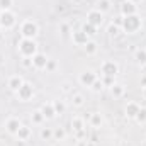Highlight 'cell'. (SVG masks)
Masks as SVG:
<instances>
[{"label": "cell", "instance_id": "cell-27", "mask_svg": "<svg viewBox=\"0 0 146 146\" xmlns=\"http://www.w3.org/2000/svg\"><path fill=\"white\" fill-rule=\"evenodd\" d=\"M73 104H75L76 107H80V106L83 104V95H82V94H75V95H73Z\"/></svg>", "mask_w": 146, "mask_h": 146}, {"label": "cell", "instance_id": "cell-4", "mask_svg": "<svg viewBox=\"0 0 146 146\" xmlns=\"http://www.w3.org/2000/svg\"><path fill=\"white\" fill-rule=\"evenodd\" d=\"M14 24H15V15L10 10H2V14H0V26L5 27V29H10Z\"/></svg>", "mask_w": 146, "mask_h": 146}, {"label": "cell", "instance_id": "cell-5", "mask_svg": "<svg viewBox=\"0 0 146 146\" xmlns=\"http://www.w3.org/2000/svg\"><path fill=\"white\" fill-rule=\"evenodd\" d=\"M87 22L92 24L94 27H99V26L104 22V15H102V12H99V10H90L88 15H87Z\"/></svg>", "mask_w": 146, "mask_h": 146}, {"label": "cell", "instance_id": "cell-18", "mask_svg": "<svg viewBox=\"0 0 146 146\" xmlns=\"http://www.w3.org/2000/svg\"><path fill=\"white\" fill-rule=\"evenodd\" d=\"M97 10L99 12H107L110 10V0H99V3H97Z\"/></svg>", "mask_w": 146, "mask_h": 146}, {"label": "cell", "instance_id": "cell-22", "mask_svg": "<svg viewBox=\"0 0 146 146\" xmlns=\"http://www.w3.org/2000/svg\"><path fill=\"white\" fill-rule=\"evenodd\" d=\"M90 122H92V126H94V127H99V126L102 124V115H100V114H92Z\"/></svg>", "mask_w": 146, "mask_h": 146}, {"label": "cell", "instance_id": "cell-40", "mask_svg": "<svg viewBox=\"0 0 146 146\" xmlns=\"http://www.w3.org/2000/svg\"><path fill=\"white\" fill-rule=\"evenodd\" d=\"M76 2H80V0H76Z\"/></svg>", "mask_w": 146, "mask_h": 146}, {"label": "cell", "instance_id": "cell-35", "mask_svg": "<svg viewBox=\"0 0 146 146\" xmlns=\"http://www.w3.org/2000/svg\"><path fill=\"white\" fill-rule=\"evenodd\" d=\"M61 31H63V34H68V33H70V27H68L66 24H63V26H61Z\"/></svg>", "mask_w": 146, "mask_h": 146}, {"label": "cell", "instance_id": "cell-33", "mask_svg": "<svg viewBox=\"0 0 146 146\" xmlns=\"http://www.w3.org/2000/svg\"><path fill=\"white\" fill-rule=\"evenodd\" d=\"M117 31H119V26H114V24H112V26L109 27V34L110 36H117Z\"/></svg>", "mask_w": 146, "mask_h": 146}, {"label": "cell", "instance_id": "cell-20", "mask_svg": "<svg viewBox=\"0 0 146 146\" xmlns=\"http://www.w3.org/2000/svg\"><path fill=\"white\" fill-rule=\"evenodd\" d=\"M110 92H112L114 97H121V95L124 94V87H122V85H112V87H110Z\"/></svg>", "mask_w": 146, "mask_h": 146}, {"label": "cell", "instance_id": "cell-16", "mask_svg": "<svg viewBox=\"0 0 146 146\" xmlns=\"http://www.w3.org/2000/svg\"><path fill=\"white\" fill-rule=\"evenodd\" d=\"M17 136H19V139H21V141H26V139L31 136V129H29V127H26V126H21V127H19V131H17Z\"/></svg>", "mask_w": 146, "mask_h": 146}, {"label": "cell", "instance_id": "cell-9", "mask_svg": "<svg viewBox=\"0 0 146 146\" xmlns=\"http://www.w3.org/2000/svg\"><path fill=\"white\" fill-rule=\"evenodd\" d=\"M46 65H48V58L44 56V54H41V53H36L34 56H33V66H36V68H46Z\"/></svg>", "mask_w": 146, "mask_h": 146}, {"label": "cell", "instance_id": "cell-12", "mask_svg": "<svg viewBox=\"0 0 146 146\" xmlns=\"http://www.w3.org/2000/svg\"><path fill=\"white\" fill-rule=\"evenodd\" d=\"M41 112H42L44 119H53V117L56 115V110H54V106H53V104H44L42 109H41Z\"/></svg>", "mask_w": 146, "mask_h": 146}, {"label": "cell", "instance_id": "cell-3", "mask_svg": "<svg viewBox=\"0 0 146 146\" xmlns=\"http://www.w3.org/2000/svg\"><path fill=\"white\" fill-rule=\"evenodd\" d=\"M21 33H22V36L26 37V39H33V37L37 34L36 22H33V21H26V22L21 26Z\"/></svg>", "mask_w": 146, "mask_h": 146}, {"label": "cell", "instance_id": "cell-7", "mask_svg": "<svg viewBox=\"0 0 146 146\" xmlns=\"http://www.w3.org/2000/svg\"><path fill=\"white\" fill-rule=\"evenodd\" d=\"M136 10H138V7H136V3L131 2V0H126V2H122V5H121V12H122L124 17H127V15H134Z\"/></svg>", "mask_w": 146, "mask_h": 146}, {"label": "cell", "instance_id": "cell-36", "mask_svg": "<svg viewBox=\"0 0 146 146\" xmlns=\"http://www.w3.org/2000/svg\"><path fill=\"white\" fill-rule=\"evenodd\" d=\"M53 68H54V63H53V61H49V60H48V65H46V70H49V72H51V70H53Z\"/></svg>", "mask_w": 146, "mask_h": 146}, {"label": "cell", "instance_id": "cell-30", "mask_svg": "<svg viewBox=\"0 0 146 146\" xmlns=\"http://www.w3.org/2000/svg\"><path fill=\"white\" fill-rule=\"evenodd\" d=\"M100 82L104 83V87H106V85H107V87H112V85H114V76H102Z\"/></svg>", "mask_w": 146, "mask_h": 146}, {"label": "cell", "instance_id": "cell-21", "mask_svg": "<svg viewBox=\"0 0 146 146\" xmlns=\"http://www.w3.org/2000/svg\"><path fill=\"white\" fill-rule=\"evenodd\" d=\"M82 31H83L87 36H94V34H95V31H97V27H94L92 24H88V22H87V24L82 27Z\"/></svg>", "mask_w": 146, "mask_h": 146}, {"label": "cell", "instance_id": "cell-39", "mask_svg": "<svg viewBox=\"0 0 146 146\" xmlns=\"http://www.w3.org/2000/svg\"><path fill=\"white\" fill-rule=\"evenodd\" d=\"M145 99H146V87H145Z\"/></svg>", "mask_w": 146, "mask_h": 146}, {"label": "cell", "instance_id": "cell-31", "mask_svg": "<svg viewBox=\"0 0 146 146\" xmlns=\"http://www.w3.org/2000/svg\"><path fill=\"white\" fill-rule=\"evenodd\" d=\"M92 88H94L95 92H99V90H102V88H104V83H102V82H100V80L97 78V80H95V82L92 83Z\"/></svg>", "mask_w": 146, "mask_h": 146}, {"label": "cell", "instance_id": "cell-6", "mask_svg": "<svg viewBox=\"0 0 146 146\" xmlns=\"http://www.w3.org/2000/svg\"><path fill=\"white\" fill-rule=\"evenodd\" d=\"M100 72H102L104 76H115L117 72H119V68H117V65L114 61H106V63H102Z\"/></svg>", "mask_w": 146, "mask_h": 146}, {"label": "cell", "instance_id": "cell-1", "mask_svg": "<svg viewBox=\"0 0 146 146\" xmlns=\"http://www.w3.org/2000/svg\"><path fill=\"white\" fill-rule=\"evenodd\" d=\"M122 27H124L126 33L134 34V33L141 27V19H139L136 14H134V15H127V17L122 19Z\"/></svg>", "mask_w": 146, "mask_h": 146}, {"label": "cell", "instance_id": "cell-23", "mask_svg": "<svg viewBox=\"0 0 146 146\" xmlns=\"http://www.w3.org/2000/svg\"><path fill=\"white\" fill-rule=\"evenodd\" d=\"M85 49H87V53H88V54H94V53L97 51V44H95L94 41H88V42L85 44Z\"/></svg>", "mask_w": 146, "mask_h": 146}, {"label": "cell", "instance_id": "cell-17", "mask_svg": "<svg viewBox=\"0 0 146 146\" xmlns=\"http://www.w3.org/2000/svg\"><path fill=\"white\" fill-rule=\"evenodd\" d=\"M134 58L139 65H146V49H138L134 53Z\"/></svg>", "mask_w": 146, "mask_h": 146}, {"label": "cell", "instance_id": "cell-15", "mask_svg": "<svg viewBox=\"0 0 146 146\" xmlns=\"http://www.w3.org/2000/svg\"><path fill=\"white\" fill-rule=\"evenodd\" d=\"M22 83H24V82H22V78H21V76H17V75H15V76H12V78L9 80V87H10L12 90H15V92L22 87Z\"/></svg>", "mask_w": 146, "mask_h": 146}, {"label": "cell", "instance_id": "cell-26", "mask_svg": "<svg viewBox=\"0 0 146 146\" xmlns=\"http://www.w3.org/2000/svg\"><path fill=\"white\" fill-rule=\"evenodd\" d=\"M53 106H54V110H56V114H63V112H65V104H63L61 100H56Z\"/></svg>", "mask_w": 146, "mask_h": 146}, {"label": "cell", "instance_id": "cell-10", "mask_svg": "<svg viewBox=\"0 0 146 146\" xmlns=\"http://www.w3.org/2000/svg\"><path fill=\"white\" fill-rule=\"evenodd\" d=\"M97 80V75L94 72H85L80 75V82L83 83V85H87V87H92V83Z\"/></svg>", "mask_w": 146, "mask_h": 146}, {"label": "cell", "instance_id": "cell-28", "mask_svg": "<svg viewBox=\"0 0 146 146\" xmlns=\"http://www.w3.org/2000/svg\"><path fill=\"white\" fill-rule=\"evenodd\" d=\"M12 7V0H0V9L2 10H10Z\"/></svg>", "mask_w": 146, "mask_h": 146}, {"label": "cell", "instance_id": "cell-34", "mask_svg": "<svg viewBox=\"0 0 146 146\" xmlns=\"http://www.w3.org/2000/svg\"><path fill=\"white\" fill-rule=\"evenodd\" d=\"M22 65H24L26 68H27V66H33V60H29V58H24V60H22Z\"/></svg>", "mask_w": 146, "mask_h": 146}, {"label": "cell", "instance_id": "cell-19", "mask_svg": "<svg viewBox=\"0 0 146 146\" xmlns=\"http://www.w3.org/2000/svg\"><path fill=\"white\" fill-rule=\"evenodd\" d=\"M72 126H73V129L75 131H83V121L80 119V117H73V121H72Z\"/></svg>", "mask_w": 146, "mask_h": 146}, {"label": "cell", "instance_id": "cell-25", "mask_svg": "<svg viewBox=\"0 0 146 146\" xmlns=\"http://www.w3.org/2000/svg\"><path fill=\"white\" fill-rule=\"evenodd\" d=\"M41 138H42V139H51V138H53V131H51L49 127H44V129L41 131Z\"/></svg>", "mask_w": 146, "mask_h": 146}, {"label": "cell", "instance_id": "cell-14", "mask_svg": "<svg viewBox=\"0 0 146 146\" xmlns=\"http://www.w3.org/2000/svg\"><path fill=\"white\" fill-rule=\"evenodd\" d=\"M21 126H22V124H21L19 119H10V121L7 122V131L12 133V134H17V131H19Z\"/></svg>", "mask_w": 146, "mask_h": 146}, {"label": "cell", "instance_id": "cell-29", "mask_svg": "<svg viewBox=\"0 0 146 146\" xmlns=\"http://www.w3.org/2000/svg\"><path fill=\"white\" fill-rule=\"evenodd\" d=\"M136 119H138V122H146V109H139Z\"/></svg>", "mask_w": 146, "mask_h": 146}, {"label": "cell", "instance_id": "cell-38", "mask_svg": "<svg viewBox=\"0 0 146 146\" xmlns=\"http://www.w3.org/2000/svg\"><path fill=\"white\" fill-rule=\"evenodd\" d=\"M143 85H146V78H143Z\"/></svg>", "mask_w": 146, "mask_h": 146}, {"label": "cell", "instance_id": "cell-8", "mask_svg": "<svg viewBox=\"0 0 146 146\" xmlns=\"http://www.w3.org/2000/svg\"><path fill=\"white\" fill-rule=\"evenodd\" d=\"M17 97L21 99V100H29L31 97H33V87L29 85V83H22V87L17 90Z\"/></svg>", "mask_w": 146, "mask_h": 146}, {"label": "cell", "instance_id": "cell-37", "mask_svg": "<svg viewBox=\"0 0 146 146\" xmlns=\"http://www.w3.org/2000/svg\"><path fill=\"white\" fill-rule=\"evenodd\" d=\"M76 146H87V141H78V145Z\"/></svg>", "mask_w": 146, "mask_h": 146}, {"label": "cell", "instance_id": "cell-11", "mask_svg": "<svg viewBox=\"0 0 146 146\" xmlns=\"http://www.w3.org/2000/svg\"><path fill=\"white\" fill-rule=\"evenodd\" d=\"M73 42L78 44V46H83L88 42V36L83 33V31H78V33H73Z\"/></svg>", "mask_w": 146, "mask_h": 146}, {"label": "cell", "instance_id": "cell-2", "mask_svg": "<svg viewBox=\"0 0 146 146\" xmlns=\"http://www.w3.org/2000/svg\"><path fill=\"white\" fill-rule=\"evenodd\" d=\"M19 49H21V53H22V56L24 58H31V56H34L37 51V44L34 42V39H22L21 42H19Z\"/></svg>", "mask_w": 146, "mask_h": 146}, {"label": "cell", "instance_id": "cell-32", "mask_svg": "<svg viewBox=\"0 0 146 146\" xmlns=\"http://www.w3.org/2000/svg\"><path fill=\"white\" fill-rule=\"evenodd\" d=\"M53 136H54L56 139H63V138H65V131H63V129L60 127V129H56V131L53 133Z\"/></svg>", "mask_w": 146, "mask_h": 146}, {"label": "cell", "instance_id": "cell-13", "mask_svg": "<svg viewBox=\"0 0 146 146\" xmlns=\"http://www.w3.org/2000/svg\"><path fill=\"white\" fill-rule=\"evenodd\" d=\"M139 109H141V107H139L136 102H129V104H127V107H126V115H127V117L136 119V115H138Z\"/></svg>", "mask_w": 146, "mask_h": 146}, {"label": "cell", "instance_id": "cell-24", "mask_svg": "<svg viewBox=\"0 0 146 146\" xmlns=\"http://www.w3.org/2000/svg\"><path fill=\"white\" fill-rule=\"evenodd\" d=\"M42 119H44V115H42L41 110H34V112H33V122L39 124V122H42Z\"/></svg>", "mask_w": 146, "mask_h": 146}]
</instances>
